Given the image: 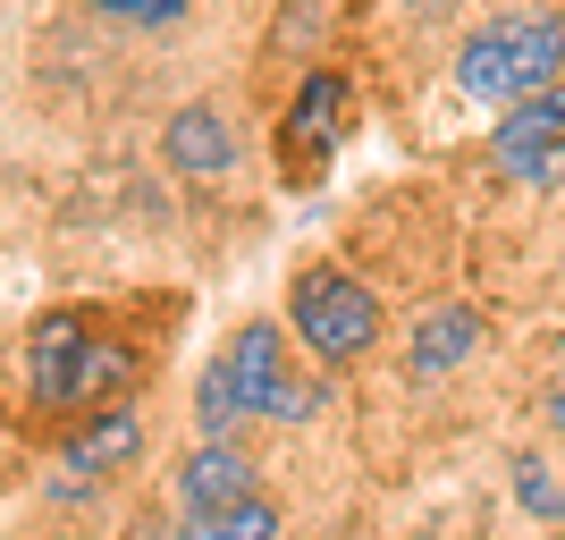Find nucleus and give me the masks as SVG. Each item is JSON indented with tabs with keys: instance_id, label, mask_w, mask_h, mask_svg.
Returning a JSON list of instances; mask_svg holds the SVG:
<instances>
[{
	"instance_id": "nucleus-2",
	"label": "nucleus",
	"mask_w": 565,
	"mask_h": 540,
	"mask_svg": "<svg viewBox=\"0 0 565 540\" xmlns=\"http://www.w3.org/2000/svg\"><path fill=\"white\" fill-rule=\"evenodd\" d=\"M287 338H296L321 372H354V363L380 347V296L354 279V271L305 262V271L287 279Z\"/></svg>"
},
{
	"instance_id": "nucleus-9",
	"label": "nucleus",
	"mask_w": 565,
	"mask_h": 540,
	"mask_svg": "<svg viewBox=\"0 0 565 540\" xmlns=\"http://www.w3.org/2000/svg\"><path fill=\"white\" fill-rule=\"evenodd\" d=\"M161 152H169V169H178V178H194V187H212V178H228V169H236V136H228V118H220L212 102L169 110Z\"/></svg>"
},
{
	"instance_id": "nucleus-16",
	"label": "nucleus",
	"mask_w": 565,
	"mask_h": 540,
	"mask_svg": "<svg viewBox=\"0 0 565 540\" xmlns=\"http://www.w3.org/2000/svg\"><path fill=\"white\" fill-rule=\"evenodd\" d=\"M0 481H9V447H0Z\"/></svg>"
},
{
	"instance_id": "nucleus-13",
	"label": "nucleus",
	"mask_w": 565,
	"mask_h": 540,
	"mask_svg": "<svg viewBox=\"0 0 565 540\" xmlns=\"http://www.w3.org/2000/svg\"><path fill=\"white\" fill-rule=\"evenodd\" d=\"M94 18H110V25H178L194 9V0H85Z\"/></svg>"
},
{
	"instance_id": "nucleus-10",
	"label": "nucleus",
	"mask_w": 565,
	"mask_h": 540,
	"mask_svg": "<svg viewBox=\"0 0 565 540\" xmlns=\"http://www.w3.org/2000/svg\"><path fill=\"white\" fill-rule=\"evenodd\" d=\"M472 354H481V313L472 305H430L423 321H414V338H405V372L448 380V372H465Z\"/></svg>"
},
{
	"instance_id": "nucleus-7",
	"label": "nucleus",
	"mask_w": 565,
	"mask_h": 540,
	"mask_svg": "<svg viewBox=\"0 0 565 540\" xmlns=\"http://www.w3.org/2000/svg\"><path fill=\"white\" fill-rule=\"evenodd\" d=\"M245 498H262L254 456L236 440H194L186 465H178V516H220V507H245Z\"/></svg>"
},
{
	"instance_id": "nucleus-14",
	"label": "nucleus",
	"mask_w": 565,
	"mask_h": 540,
	"mask_svg": "<svg viewBox=\"0 0 565 540\" xmlns=\"http://www.w3.org/2000/svg\"><path fill=\"white\" fill-rule=\"evenodd\" d=\"M515 473H523V481H515L523 507H541V516H565V498L548 490V465H515Z\"/></svg>"
},
{
	"instance_id": "nucleus-3",
	"label": "nucleus",
	"mask_w": 565,
	"mask_h": 540,
	"mask_svg": "<svg viewBox=\"0 0 565 540\" xmlns=\"http://www.w3.org/2000/svg\"><path fill=\"white\" fill-rule=\"evenodd\" d=\"M490 169L507 187H532L548 194L565 178V85H541V94H523L498 110L490 127Z\"/></svg>"
},
{
	"instance_id": "nucleus-5",
	"label": "nucleus",
	"mask_w": 565,
	"mask_h": 540,
	"mask_svg": "<svg viewBox=\"0 0 565 540\" xmlns=\"http://www.w3.org/2000/svg\"><path fill=\"white\" fill-rule=\"evenodd\" d=\"M136 456H143V414H136V405H102V414H85V423H68L51 490L85 498V490H102V481H118Z\"/></svg>"
},
{
	"instance_id": "nucleus-8",
	"label": "nucleus",
	"mask_w": 565,
	"mask_h": 540,
	"mask_svg": "<svg viewBox=\"0 0 565 540\" xmlns=\"http://www.w3.org/2000/svg\"><path fill=\"white\" fill-rule=\"evenodd\" d=\"M85 313H43L34 321V338H25V405H43V414H60L68 405V372L76 354H85Z\"/></svg>"
},
{
	"instance_id": "nucleus-11",
	"label": "nucleus",
	"mask_w": 565,
	"mask_h": 540,
	"mask_svg": "<svg viewBox=\"0 0 565 540\" xmlns=\"http://www.w3.org/2000/svg\"><path fill=\"white\" fill-rule=\"evenodd\" d=\"M330 9L338 0H287L270 25V60H330Z\"/></svg>"
},
{
	"instance_id": "nucleus-12",
	"label": "nucleus",
	"mask_w": 565,
	"mask_h": 540,
	"mask_svg": "<svg viewBox=\"0 0 565 540\" xmlns=\"http://www.w3.org/2000/svg\"><path fill=\"white\" fill-rule=\"evenodd\" d=\"M178 540H279V507L245 498V507H220V516H178Z\"/></svg>"
},
{
	"instance_id": "nucleus-1",
	"label": "nucleus",
	"mask_w": 565,
	"mask_h": 540,
	"mask_svg": "<svg viewBox=\"0 0 565 540\" xmlns=\"http://www.w3.org/2000/svg\"><path fill=\"white\" fill-rule=\"evenodd\" d=\"M541 85H565V18L557 9H515V18H490L481 34H465L456 51V94L465 102H507L541 94Z\"/></svg>"
},
{
	"instance_id": "nucleus-4",
	"label": "nucleus",
	"mask_w": 565,
	"mask_h": 540,
	"mask_svg": "<svg viewBox=\"0 0 565 540\" xmlns=\"http://www.w3.org/2000/svg\"><path fill=\"white\" fill-rule=\"evenodd\" d=\"M347 102H354V85H347V68H330V60H312L305 85L287 94V110H279V161H287L296 187L330 169L338 136H347Z\"/></svg>"
},
{
	"instance_id": "nucleus-6",
	"label": "nucleus",
	"mask_w": 565,
	"mask_h": 540,
	"mask_svg": "<svg viewBox=\"0 0 565 540\" xmlns=\"http://www.w3.org/2000/svg\"><path fill=\"white\" fill-rule=\"evenodd\" d=\"M287 347H296V338H287V321H245L228 338V347L212 354L220 372H228V398H236V414H245V423H270V414H279V398H287Z\"/></svg>"
},
{
	"instance_id": "nucleus-15",
	"label": "nucleus",
	"mask_w": 565,
	"mask_h": 540,
	"mask_svg": "<svg viewBox=\"0 0 565 540\" xmlns=\"http://www.w3.org/2000/svg\"><path fill=\"white\" fill-rule=\"evenodd\" d=\"M548 423L565 431V329L548 338Z\"/></svg>"
}]
</instances>
